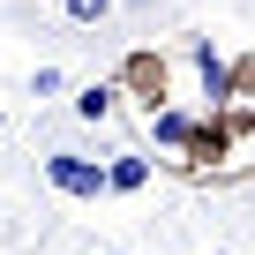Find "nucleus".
<instances>
[{
	"instance_id": "obj_10",
	"label": "nucleus",
	"mask_w": 255,
	"mask_h": 255,
	"mask_svg": "<svg viewBox=\"0 0 255 255\" xmlns=\"http://www.w3.org/2000/svg\"><path fill=\"white\" fill-rule=\"evenodd\" d=\"M30 98H60V68H38L30 75Z\"/></svg>"
},
{
	"instance_id": "obj_2",
	"label": "nucleus",
	"mask_w": 255,
	"mask_h": 255,
	"mask_svg": "<svg viewBox=\"0 0 255 255\" xmlns=\"http://www.w3.org/2000/svg\"><path fill=\"white\" fill-rule=\"evenodd\" d=\"M113 83L150 113V105H165V90H173V60H165V53H150V45H135V53L120 60V75H113Z\"/></svg>"
},
{
	"instance_id": "obj_11",
	"label": "nucleus",
	"mask_w": 255,
	"mask_h": 255,
	"mask_svg": "<svg viewBox=\"0 0 255 255\" xmlns=\"http://www.w3.org/2000/svg\"><path fill=\"white\" fill-rule=\"evenodd\" d=\"M98 255H120V248H98Z\"/></svg>"
},
{
	"instance_id": "obj_9",
	"label": "nucleus",
	"mask_w": 255,
	"mask_h": 255,
	"mask_svg": "<svg viewBox=\"0 0 255 255\" xmlns=\"http://www.w3.org/2000/svg\"><path fill=\"white\" fill-rule=\"evenodd\" d=\"M225 90H233V105L255 98V53H248V60H225Z\"/></svg>"
},
{
	"instance_id": "obj_3",
	"label": "nucleus",
	"mask_w": 255,
	"mask_h": 255,
	"mask_svg": "<svg viewBox=\"0 0 255 255\" xmlns=\"http://www.w3.org/2000/svg\"><path fill=\"white\" fill-rule=\"evenodd\" d=\"M45 180H53L60 195H75V203H98V195H105V165H98V158H75V150H53V158H45Z\"/></svg>"
},
{
	"instance_id": "obj_13",
	"label": "nucleus",
	"mask_w": 255,
	"mask_h": 255,
	"mask_svg": "<svg viewBox=\"0 0 255 255\" xmlns=\"http://www.w3.org/2000/svg\"><path fill=\"white\" fill-rule=\"evenodd\" d=\"M218 255H225V248H218Z\"/></svg>"
},
{
	"instance_id": "obj_6",
	"label": "nucleus",
	"mask_w": 255,
	"mask_h": 255,
	"mask_svg": "<svg viewBox=\"0 0 255 255\" xmlns=\"http://www.w3.org/2000/svg\"><path fill=\"white\" fill-rule=\"evenodd\" d=\"M188 128H195V120H188L180 105H150V135H158L165 150H180V143H188Z\"/></svg>"
},
{
	"instance_id": "obj_5",
	"label": "nucleus",
	"mask_w": 255,
	"mask_h": 255,
	"mask_svg": "<svg viewBox=\"0 0 255 255\" xmlns=\"http://www.w3.org/2000/svg\"><path fill=\"white\" fill-rule=\"evenodd\" d=\"M188 53H195V68H203V98H210V105H233V90H225V60H218V45H210V38H195Z\"/></svg>"
},
{
	"instance_id": "obj_1",
	"label": "nucleus",
	"mask_w": 255,
	"mask_h": 255,
	"mask_svg": "<svg viewBox=\"0 0 255 255\" xmlns=\"http://www.w3.org/2000/svg\"><path fill=\"white\" fill-rule=\"evenodd\" d=\"M233 143H240L233 113H225V105H210V120H195V128H188V143H180V150H188V158H180V173H210V165H225V158H233Z\"/></svg>"
},
{
	"instance_id": "obj_4",
	"label": "nucleus",
	"mask_w": 255,
	"mask_h": 255,
	"mask_svg": "<svg viewBox=\"0 0 255 255\" xmlns=\"http://www.w3.org/2000/svg\"><path fill=\"white\" fill-rule=\"evenodd\" d=\"M135 188H150V158L143 150H120L105 165V195H135Z\"/></svg>"
},
{
	"instance_id": "obj_12",
	"label": "nucleus",
	"mask_w": 255,
	"mask_h": 255,
	"mask_svg": "<svg viewBox=\"0 0 255 255\" xmlns=\"http://www.w3.org/2000/svg\"><path fill=\"white\" fill-rule=\"evenodd\" d=\"M0 128H8V113H0Z\"/></svg>"
},
{
	"instance_id": "obj_7",
	"label": "nucleus",
	"mask_w": 255,
	"mask_h": 255,
	"mask_svg": "<svg viewBox=\"0 0 255 255\" xmlns=\"http://www.w3.org/2000/svg\"><path fill=\"white\" fill-rule=\"evenodd\" d=\"M113 105H120V83H83L75 90V120H105Z\"/></svg>"
},
{
	"instance_id": "obj_8",
	"label": "nucleus",
	"mask_w": 255,
	"mask_h": 255,
	"mask_svg": "<svg viewBox=\"0 0 255 255\" xmlns=\"http://www.w3.org/2000/svg\"><path fill=\"white\" fill-rule=\"evenodd\" d=\"M60 8H68V23H83V30H98L113 8H120V0H60Z\"/></svg>"
}]
</instances>
